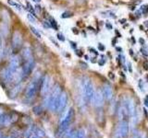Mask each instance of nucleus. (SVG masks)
I'll list each match as a JSON object with an SVG mask.
<instances>
[{"label":"nucleus","instance_id":"473e14b6","mask_svg":"<svg viewBox=\"0 0 148 138\" xmlns=\"http://www.w3.org/2000/svg\"><path fill=\"white\" fill-rule=\"evenodd\" d=\"M99 50H101V51H104L105 50V46H103L101 43L99 44Z\"/></svg>","mask_w":148,"mask_h":138},{"label":"nucleus","instance_id":"c85d7f7f","mask_svg":"<svg viewBox=\"0 0 148 138\" xmlns=\"http://www.w3.org/2000/svg\"><path fill=\"white\" fill-rule=\"evenodd\" d=\"M139 87H140V89L142 91H145V89H143V80H140L139 81Z\"/></svg>","mask_w":148,"mask_h":138},{"label":"nucleus","instance_id":"e433bc0d","mask_svg":"<svg viewBox=\"0 0 148 138\" xmlns=\"http://www.w3.org/2000/svg\"><path fill=\"white\" fill-rule=\"evenodd\" d=\"M34 2H36V3H38V2H40V0H32Z\"/></svg>","mask_w":148,"mask_h":138},{"label":"nucleus","instance_id":"a211bd4d","mask_svg":"<svg viewBox=\"0 0 148 138\" xmlns=\"http://www.w3.org/2000/svg\"><path fill=\"white\" fill-rule=\"evenodd\" d=\"M34 135H35L36 137L38 138H41V137H45V133L43 130H41V129H36V130H34Z\"/></svg>","mask_w":148,"mask_h":138},{"label":"nucleus","instance_id":"f704fd0d","mask_svg":"<svg viewBox=\"0 0 148 138\" xmlns=\"http://www.w3.org/2000/svg\"><path fill=\"white\" fill-rule=\"evenodd\" d=\"M140 43H142L143 45L145 44V41H143V39H142V38L140 39Z\"/></svg>","mask_w":148,"mask_h":138},{"label":"nucleus","instance_id":"dca6fc26","mask_svg":"<svg viewBox=\"0 0 148 138\" xmlns=\"http://www.w3.org/2000/svg\"><path fill=\"white\" fill-rule=\"evenodd\" d=\"M23 57L25 58V60L30 59V58L32 57V52H31V50L29 48H25L24 50H23Z\"/></svg>","mask_w":148,"mask_h":138},{"label":"nucleus","instance_id":"1a4fd4ad","mask_svg":"<svg viewBox=\"0 0 148 138\" xmlns=\"http://www.w3.org/2000/svg\"><path fill=\"white\" fill-rule=\"evenodd\" d=\"M104 96L103 93H102V90H97L95 96H94V99H92V102H94V105L96 108H101L102 106L104 105Z\"/></svg>","mask_w":148,"mask_h":138},{"label":"nucleus","instance_id":"412c9836","mask_svg":"<svg viewBox=\"0 0 148 138\" xmlns=\"http://www.w3.org/2000/svg\"><path fill=\"white\" fill-rule=\"evenodd\" d=\"M48 22H49V24H50V26H51V28H52V29L58 30V25H57V22H56V20H54L53 18H51L50 20H48Z\"/></svg>","mask_w":148,"mask_h":138},{"label":"nucleus","instance_id":"393cba45","mask_svg":"<svg viewBox=\"0 0 148 138\" xmlns=\"http://www.w3.org/2000/svg\"><path fill=\"white\" fill-rule=\"evenodd\" d=\"M27 18H28V20H29V21L32 22V23H35V22H36V18H35L34 15H32L31 13L27 14Z\"/></svg>","mask_w":148,"mask_h":138},{"label":"nucleus","instance_id":"5701e85b","mask_svg":"<svg viewBox=\"0 0 148 138\" xmlns=\"http://www.w3.org/2000/svg\"><path fill=\"white\" fill-rule=\"evenodd\" d=\"M78 138H86V133L83 129L78 130Z\"/></svg>","mask_w":148,"mask_h":138},{"label":"nucleus","instance_id":"c756f323","mask_svg":"<svg viewBox=\"0 0 148 138\" xmlns=\"http://www.w3.org/2000/svg\"><path fill=\"white\" fill-rule=\"evenodd\" d=\"M58 39L60 40V41H65V38L63 37V35H61V34H58Z\"/></svg>","mask_w":148,"mask_h":138},{"label":"nucleus","instance_id":"2f4dec72","mask_svg":"<svg viewBox=\"0 0 148 138\" xmlns=\"http://www.w3.org/2000/svg\"><path fill=\"white\" fill-rule=\"evenodd\" d=\"M145 104L146 107H148V96H146V98L145 99Z\"/></svg>","mask_w":148,"mask_h":138},{"label":"nucleus","instance_id":"aec40b11","mask_svg":"<svg viewBox=\"0 0 148 138\" xmlns=\"http://www.w3.org/2000/svg\"><path fill=\"white\" fill-rule=\"evenodd\" d=\"M67 138H78V131L73 130L67 135Z\"/></svg>","mask_w":148,"mask_h":138},{"label":"nucleus","instance_id":"72a5a7b5","mask_svg":"<svg viewBox=\"0 0 148 138\" xmlns=\"http://www.w3.org/2000/svg\"><path fill=\"white\" fill-rule=\"evenodd\" d=\"M139 138H148V136L145 135V133H143V135H142L139 136Z\"/></svg>","mask_w":148,"mask_h":138},{"label":"nucleus","instance_id":"b1692460","mask_svg":"<svg viewBox=\"0 0 148 138\" xmlns=\"http://www.w3.org/2000/svg\"><path fill=\"white\" fill-rule=\"evenodd\" d=\"M30 29H31V30H32V33H34L36 37H37V38H41V34H40V32L38 31V30H37V29H35V28H34V27H31L30 28Z\"/></svg>","mask_w":148,"mask_h":138},{"label":"nucleus","instance_id":"4468645a","mask_svg":"<svg viewBox=\"0 0 148 138\" xmlns=\"http://www.w3.org/2000/svg\"><path fill=\"white\" fill-rule=\"evenodd\" d=\"M22 43V38L21 35L20 34V32H14L13 37H12V45L15 49H18L21 47V45Z\"/></svg>","mask_w":148,"mask_h":138},{"label":"nucleus","instance_id":"f03ea898","mask_svg":"<svg viewBox=\"0 0 148 138\" xmlns=\"http://www.w3.org/2000/svg\"><path fill=\"white\" fill-rule=\"evenodd\" d=\"M60 94H61V89H60L59 85H56L54 87V89L51 90L49 95L47 96L46 105H47V107L52 110V112H57Z\"/></svg>","mask_w":148,"mask_h":138},{"label":"nucleus","instance_id":"7c9ffc66","mask_svg":"<svg viewBox=\"0 0 148 138\" xmlns=\"http://www.w3.org/2000/svg\"><path fill=\"white\" fill-rule=\"evenodd\" d=\"M141 52H142V53L143 55H145V56H147V55H148V53H146V51L145 49H141Z\"/></svg>","mask_w":148,"mask_h":138},{"label":"nucleus","instance_id":"423d86ee","mask_svg":"<svg viewBox=\"0 0 148 138\" xmlns=\"http://www.w3.org/2000/svg\"><path fill=\"white\" fill-rule=\"evenodd\" d=\"M50 87H51V78L48 75H45L41 79V84H40V90L42 96L43 97L47 96V94L49 93Z\"/></svg>","mask_w":148,"mask_h":138},{"label":"nucleus","instance_id":"7ed1b4c3","mask_svg":"<svg viewBox=\"0 0 148 138\" xmlns=\"http://www.w3.org/2000/svg\"><path fill=\"white\" fill-rule=\"evenodd\" d=\"M73 118H74V110L72 108H69L66 112V113H65L61 122H60L58 130V136H61L62 135H64V133H66L68 132Z\"/></svg>","mask_w":148,"mask_h":138},{"label":"nucleus","instance_id":"f8f14e48","mask_svg":"<svg viewBox=\"0 0 148 138\" xmlns=\"http://www.w3.org/2000/svg\"><path fill=\"white\" fill-rule=\"evenodd\" d=\"M18 66H20V60H18V57L13 56L10 59V61H9L8 68L14 74L18 70Z\"/></svg>","mask_w":148,"mask_h":138},{"label":"nucleus","instance_id":"a878e982","mask_svg":"<svg viewBox=\"0 0 148 138\" xmlns=\"http://www.w3.org/2000/svg\"><path fill=\"white\" fill-rule=\"evenodd\" d=\"M140 11L143 14H146L148 12V5H143V6H142L140 8Z\"/></svg>","mask_w":148,"mask_h":138},{"label":"nucleus","instance_id":"cd10ccee","mask_svg":"<svg viewBox=\"0 0 148 138\" xmlns=\"http://www.w3.org/2000/svg\"><path fill=\"white\" fill-rule=\"evenodd\" d=\"M72 16V14L71 13H69V12H64L62 15H61V18H69V17H71Z\"/></svg>","mask_w":148,"mask_h":138},{"label":"nucleus","instance_id":"9b49d317","mask_svg":"<svg viewBox=\"0 0 148 138\" xmlns=\"http://www.w3.org/2000/svg\"><path fill=\"white\" fill-rule=\"evenodd\" d=\"M127 109H128V112H129V116H131V118L133 119H136V108H135V103L134 101L130 99L127 100Z\"/></svg>","mask_w":148,"mask_h":138},{"label":"nucleus","instance_id":"6e6552de","mask_svg":"<svg viewBox=\"0 0 148 138\" xmlns=\"http://www.w3.org/2000/svg\"><path fill=\"white\" fill-rule=\"evenodd\" d=\"M67 104H68V94L65 91H61V94H60L59 99H58V105L57 112H62L65 110V108H66Z\"/></svg>","mask_w":148,"mask_h":138},{"label":"nucleus","instance_id":"4c0bfd02","mask_svg":"<svg viewBox=\"0 0 148 138\" xmlns=\"http://www.w3.org/2000/svg\"><path fill=\"white\" fill-rule=\"evenodd\" d=\"M0 138H3V135H2L1 132H0Z\"/></svg>","mask_w":148,"mask_h":138},{"label":"nucleus","instance_id":"ddd939ff","mask_svg":"<svg viewBox=\"0 0 148 138\" xmlns=\"http://www.w3.org/2000/svg\"><path fill=\"white\" fill-rule=\"evenodd\" d=\"M102 93H103L104 99L106 100H110L113 98V90L112 87H111L109 85L106 84L103 86V89H102Z\"/></svg>","mask_w":148,"mask_h":138},{"label":"nucleus","instance_id":"6ab92c4d","mask_svg":"<svg viewBox=\"0 0 148 138\" xmlns=\"http://www.w3.org/2000/svg\"><path fill=\"white\" fill-rule=\"evenodd\" d=\"M8 4L10 5V6H12L13 7H15L17 9H18V10H21V6L18 3L15 2V1H13V0H8Z\"/></svg>","mask_w":148,"mask_h":138},{"label":"nucleus","instance_id":"c9c22d12","mask_svg":"<svg viewBox=\"0 0 148 138\" xmlns=\"http://www.w3.org/2000/svg\"><path fill=\"white\" fill-rule=\"evenodd\" d=\"M3 138H14V137H12V136H3Z\"/></svg>","mask_w":148,"mask_h":138},{"label":"nucleus","instance_id":"58836bf2","mask_svg":"<svg viewBox=\"0 0 148 138\" xmlns=\"http://www.w3.org/2000/svg\"><path fill=\"white\" fill-rule=\"evenodd\" d=\"M32 138H38V137H36V136H35V137H32Z\"/></svg>","mask_w":148,"mask_h":138},{"label":"nucleus","instance_id":"39448f33","mask_svg":"<svg viewBox=\"0 0 148 138\" xmlns=\"http://www.w3.org/2000/svg\"><path fill=\"white\" fill-rule=\"evenodd\" d=\"M129 123L127 121H121L119 124L115 131L116 138H126L129 135Z\"/></svg>","mask_w":148,"mask_h":138},{"label":"nucleus","instance_id":"f257e3e1","mask_svg":"<svg viewBox=\"0 0 148 138\" xmlns=\"http://www.w3.org/2000/svg\"><path fill=\"white\" fill-rule=\"evenodd\" d=\"M82 98L85 102H92L95 93L94 85L89 78H84L82 83Z\"/></svg>","mask_w":148,"mask_h":138},{"label":"nucleus","instance_id":"4be33fe9","mask_svg":"<svg viewBox=\"0 0 148 138\" xmlns=\"http://www.w3.org/2000/svg\"><path fill=\"white\" fill-rule=\"evenodd\" d=\"M3 51H4V41H3V37L0 34V57L3 55Z\"/></svg>","mask_w":148,"mask_h":138},{"label":"nucleus","instance_id":"20e7f679","mask_svg":"<svg viewBox=\"0 0 148 138\" xmlns=\"http://www.w3.org/2000/svg\"><path fill=\"white\" fill-rule=\"evenodd\" d=\"M40 84H41V79L39 77L34 78L29 85H28L26 92H25V98L27 99H32L36 96L37 91L40 89Z\"/></svg>","mask_w":148,"mask_h":138},{"label":"nucleus","instance_id":"0eeeda50","mask_svg":"<svg viewBox=\"0 0 148 138\" xmlns=\"http://www.w3.org/2000/svg\"><path fill=\"white\" fill-rule=\"evenodd\" d=\"M34 68V58L32 57L30 59L25 60V63H24V64H23L22 70H21L22 77L23 78L27 77L32 72Z\"/></svg>","mask_w":148,"mask_h":138},{"label":"nucleus","instance_id":"f3484780","mask_svg":"<svg viewBox=\"0 0 148 138\" xmlns=\"http://www.w3.org/2000/svg\"><path fill=\"white\" fill-rule=\"evenodd\" d=\"M34 126H32L30 127L28 130L26 131V133H24V137L25 138H30L32 135H34Z\"/></svg>","mask_w":148,"mask_h":138},{"label":"nucleus","instance_id":"2eb2a0df","mask_svg":"<svg viewBox=\"0 0 148 138\" xmlns=\"http://www.w3.org/2000/svg\"><path fill=\"white\" fill-rule=\"evenodd\" d=\"M0 30H1V32L3 33V35H5L6 37L8 35V26L5 22H3L1 26H0Z\"/></svg>","mask_w":148,"mask_h":138},{"label":"nucleus","instance_id":"9d476101","mask_svg":"<svg viewBox=\"0 0 148 138\" xmlns=\"http://www.w3.org/2000/svg\"><path fill=\"white\" fill-rule=\"evenodd\" d=\"M12 76H13V73L9 70L8 67L2 69L1 72H0V79H1L4 83L10 82L12 79Z\"/></svg>","mask_w":148,"mask_h":138},{"label":"nucleus","instance_id":"bb28decb","mask_svg":"<svg viewBox=\"0 0 148 138\" xmlns=\"http://www.w3.org/2000/svg\"><path fill=\"white\" fill-rule=\"evenodd\" d=\"M42 112H43V110H42V108L39 107V106H37V107H34V112L35 114H37V115L41 114Z\"/></svg>","mask_w":148,"mask_h":138}]
</instances>
